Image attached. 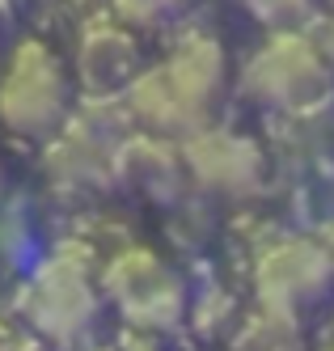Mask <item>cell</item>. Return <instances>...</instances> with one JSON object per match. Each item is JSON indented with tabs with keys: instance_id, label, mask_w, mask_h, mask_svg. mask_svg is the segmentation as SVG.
Instances as JSON below:
<instances>
[{
	"instance_id": "cell-1",
	"label": "cell",
	"mask_w": 334,
	"mask_h": 351,
	"mask_svg": "<svg viewBox=\"0 0 334 351\" xmlns=\"http://www.w3.org/2000/svg\"><path fill=\"white\" fill-rule=\"evenodd\" d=\"M64 114V72L47 47L25 43L0 77V119L21 136H38Z\"/></svg>"
},
{
	"instance_id": "cell-2",
	"label": "cell",
	"mask_w": 334,
	"mask_h": 351,
	"mask_svg": "<svg viewBox=\"0 0 334 351\" xmlns=\"http://www.w3.org/2000/svg\"><path fill=\"white\" fill-rule=\"evenodd\" d=\"M250 85H254L259 97H267V102L300 106V102H313V97L326 89V68H322V56L309 43L275 38L267 51L254 60Z\"/></svg>"
},
{
	"instance_id": "cell-3",
	"label": "cell",
	"mask_w": 334,
	"mask_h": 351,
	"mask_svg": "<svg viewBox=\"0 0 334 351\" xmlns=\"http://www.w3.org/2000/svg\"><path fill=\"white\" fill-rule=\"evenodd\" d=\"M110 288L115 300L144 326H169L182 309L178 280L157 267L152 254H127L110 267Z\"/></svg>"
},
{
	"instance_id": "cell-4",
	"label": "cell",
	"mask_w": 334,
	"mask_h": 351,
	"mask_svg": "<svg viewBox=\"0 0 334 351\" xmlns=\"http://www.w3.org/2000/svg\"><path fill=\"white\" fill-rule=\"evenodd\" d=\"M30 317H34L38 330L56 343H68V339L81 335L93 317V296L81 280V271H72L68 263H51L34 284Z\"/></svg>"
},
{
	"instance_id": "cell-5",
	"label": "cell",
	"mask_w": 334,
	"mask_h": 351,
	"mask_svg": "<svg viewBox=\"0 0 334 351\" xmlns=\"http://www.w3.org/2000/svg\"><path fill=\"white\" fill-rule=\"evenodd\" d=\"M330 280V258L318 245L305 241H288L271 250L259 267V288L267 292V300H275V309L300 305V300H313Z\"/></svg>"
},
{
	"instance_id": "cell-6",
	"label": "cell",
	"mask_w": 334,
	"mask_h": 351,
	"mask_svg": "<svg viewBox=\"0 0 334 351\" xmlns=\"http://www.w3.org/2000/svg\"><path fill=\"white\" fill-rule=\"evenodd\" d=\"M187 157H191L199 178L220 186V191H246L259 178V153L233 136H199L187 148Z\"/></svg>"
},
{
	"instance_id": "cell-7",
	"label": "cell",
	"mask_w": 334,
	"mask_h": 351,
	"mask_svg": "<svg viewBox=\"0 0 334 351\" xmlns=\"http://www.w3.org/2000/svg\"><path fill=\"white\" fill-rule=\"evenodd\" d=\"M165 72H169L178 97H182L191 123H195L199 110L212 102V93H216V85H220V51H216L212 43H199V47H191V51L178 56Z\"/></svg>"
},
{
	"instance_id": "cell-8",
	"label": "cell",
	"mask_w": 334,
	"mask_h": 351,
	"mask_svg": "<svg viewBox=\"0 0 334 351\" xmlns=\"http://www.w3.org/2000/svg\"><path fill=\"white\" fill-rule=\"evenodd\" d=\"M132 43H127L119 30H97L89 34L85 51H81V77L89 89L106 93L115 85H123L127 77H132Z\"/></svg>"
},
{
	"instance_id": "cell-9",
	"label": "cell",
	"mask_w": 334,
	"mask_h": 351,
	"mask_svg": "<svg viewBox=\"0 0 334 351\" xmlns=\"http://www.w3.org/2000/svg\"><path fill=\"white\" fill-rule=\"evenodd\" d=\"M250 9L267 17L271 26H288V21L305 17V9H309V0H250Z\"/></svg>"
},
{
	"instance_id": "cell-10",
	"label": "cell",
	"mask_w": 334,
	"mask_h": 351,
	"mask_svg": "<svg viewBox=\"0 0 334 351\" xmlns=\"http://www.w3.org/2000/svg\"><path fill=\"white\" fill-rule=\"evenodd\" d=\"M119 5L132 13V17H140V21H152V17H161L174 0H119Z\"/></svg>"
}]
</instances>
